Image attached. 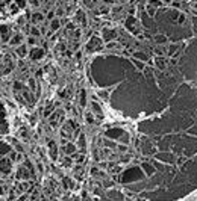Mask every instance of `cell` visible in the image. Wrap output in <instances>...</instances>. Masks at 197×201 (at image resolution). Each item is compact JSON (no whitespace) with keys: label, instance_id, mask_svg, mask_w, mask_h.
I'll return each instance as SVG.
<instances>
[{"label":"cell","instance_id":"cell-9","mask_svg":"<svg viewBox=\"0 0 197 201\" xmlns=\"http://www.w3.org/2000/svg\"><path fill=\"white\" fill-rule=\"evenodd\" d=\"M135 56H137V58H140V59H144V61L147 59V58H146V55H142V53H135Z\"/></svg>","mask_w":197,"mask_h":201},{"label":"cell","instance_id":"cell-8","mask_svg":"<svg viewBox=\"0 0 197 201\" xmlns=\"http://www.w3.org/2000/svg\"><path fill=\"white\" fill-rule=\"evenodd\" d=\"M65 151H67V153H68V154H70V153H71V151H74V147H73V145H71V144H70V145H68V147H67V148H65Z\"/></svg>","mask_w":197,"mask_h":201},{"label":"cell","instance_id":"cell-7","mask_svg":"<svg viewBox=\"0 0 197 201\" xmlns=\"http://www.w3.org/2000/svg\"><path fill=\"white\" fill-rule=\"evenodd\" d=\"M58 27H59V21L53 20V23H52V29H58Z\"/></svg>","mask_w":197,"mask_h":201},{"label":"cell","instance_id":"cell-2","mask_svg":"<svg viewBox=\"0 0 197 201\" xmlns=\"http://www.w3.org/2000/svg\"><path fill=\"white\" fill-rule=\"evenodd\" d=\"M99 47H100V40H96V38H94L93 41L89 43V47H88V48L91 50V48H99Z\"/></svg>","mask_w":197,"mask_h":201},{"label":"cell","instance_id":"cell-6","mask_svg":"<svg viewBox=\"0 0 197 201\" xmlns=\"http://www.w3.org/2000/svg\"><path fill=\"white\" fill-rule=\"evenodd\" d=\"M87 121H88V122H94V117H93V114H87Z\"/></svg>","mask_w":197,"mask_h":201},{"label":"cell","instance_id":"cell-4","mask_svg":"<svg viewBox=\"0 0 197 201\" xmlns=\"http://www.w3.org/2000/svg\"><path fill=\"white\" fill-rule=\"evenodd\" d=\"M39 56H43V50H33V52H32V58L33 59H39Z\"/></svg>","mask_w":197,"mask_h":201},{"label":"cell","instance_id":"cell-1","mask_svg":"<svg viewBox=\"0 0 197 201\" xmlns=\"http://www.w3.org/2000/svg\"><path fill=\"white\" fill-rule=\"evenodd\" d=\"M0 165H2V171H9L11 169V162L9 160H2Z\"/></svg>","mask_w":197,"mask_h":201},{"label":"cell","instance_id":"cell-3","mask_svg":"<svg viewBox=\"0 0 197 201\" xmlns=\"http://www.w3.org/2000/svg\"><path fill=\"white\" fill-rule=\"evenodd\" d=\"M103 36H105V40H111V38H114L115 35H114V30H105Z\"/></svg>","mask_w":197,"mask_h":201},{"label":"cell","instance_id":"cell-5","mask_svg":"<svg viewBox=\"0 0 197 201\" xmlns=\"http://www.w3.org/2000/svg\"><path fill=\"white\" fill-rule=\"evenodd\" d=\"M142 168L147 171V174H152V172H153V168H150V165H149V163H144V165H142Z\"/></svg>","mask_w":197,"mask_h":201},{"label":"cell","instance_id":"cell-10","mask_svg":"<svg viewBox=\"0 0 197 201\" xmlns=\"http://www.w3.org/2000/svg\"><path fill=\"white\" fill-rule=\"evenodd\" d=\"M106 2H114V0H106Z\"/></svg>","mask_w":197,"mask_h":201}]
</instances>
